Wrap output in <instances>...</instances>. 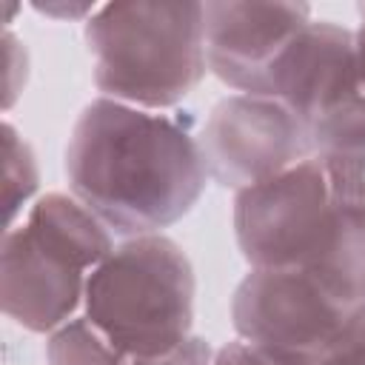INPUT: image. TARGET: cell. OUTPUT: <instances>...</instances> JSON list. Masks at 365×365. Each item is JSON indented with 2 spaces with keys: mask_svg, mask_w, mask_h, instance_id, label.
Listing matches in <instances>:
<instances>
[{
  "mask_svg": "<svg viewBox=\"0 0 365 365\" xmlns=\"http://www.w3.org/2000/svg\"><path fill=\"white\" fill-rule=\"evenodd\" d=\"M234 234L251 268H305L345 305H362L365 154H311L237 191Z\"/></svg>",
  "mask_w": 365,
  "mask_h": 365,
  "instance_id": "cell-2",
  "label": "cell"
},
{
  "mask_svg": "<svg viewBox=\"0 0 365 365\" xmlns=\"http://www.w3.org/2000/svg\"><path fill=\"white\" fill-rule=\"evenodd\" d=\"M46 359L48 365H131V359L120 354L86 314L71 317L48 334Z\"/></svg>",
  "mask_w": 365,
  "mask_h": 365,
  "instance_id": "cell-10",
  "label": "cell"
},
{
  "mask_svg": "<svg viewBox=\"0 0 365 365\" xmlns=\"http://www.w3.org/2000/svg\"><path fill=\"white\" fill-rule=\"evenodd\" d=\"M34 9L43 11V14H51V17H66V14H68V17H83V14L91 17L100 6H97V3H77V6H71V3H68V6H66V3H46V6H40V3H37Z\"/></svg>",
  "mask_w": 365,
  "mask_h": 365,
  "instance_id": "cell-16",
  "label": "cell"
},
{
  "mask_svg": "<svg viewBox=\"0 0 365 365\" xmlns=\"http://www.w3.org/2000/svg\"><path fill=\"white\" fill-rule=\"evenodd\" d=\"M354 63H356V88L365 100V3L359 6V29L354 31Z\"/></svg>",
  "mask_w": 365,
  "mask_h": 365,
  "instance_id": "cell-15",
  "label": "cell"
},
{
  "mask_svg": "<svg viewBox=\"0 0 365 365\" xmlns=\"http://www.w3.org/2000/svg\"><path fill=\"white\" fill-rule=\"evenodd\" d=\"M351 311L305 268H251L231 297L240 339L299 359H314Z\"/></svg>",
  "mask_w": 365,
  "mask_h": 365,
  "instance_id": "cell-6",
  "label": "cell"
},
{
  "mask_svg": "<svg viewBox=\"0 0 365 365\" xmlns=\"http://www.w3.org/2000/svg\"><path fill=\"white\" fill-rule=\"evenodd\" d=\"M111 248V231L77 197H37L3 237V314L31 334L57 331L83 308L86 282Z\"/></svg>",
  "mask_w": 365,
  "mask_h": 365,
  "instance_id": "cell-4",
  "label": "cell"
},
{
  "mask_svg": "<svg viewBox=\"0 0 365 365\" xmlns=\"http://www.w3.org/2000/svg\"><path fill=\"white\" fill-rule=\"evenodd\" d=\"M3 154H6V222L11 228L17 225V217L29 205V200L37 194L40 168L31 145L14 131L11 123H3Z\"/></svg>",
  "mask_w": 365,
  "mask_h": 365,
  "instance_id": "cell-11",
  "label": "cell"
},
{
  "mask_svg": "<svg viewBox=\"0 0 365 365\" xmlns=\"http://www.w3.org/2000/svg\"><path fill=\"white\" fill-rule=\"evenodd\" d=\"M257 97L297 114L308 131L359 100L354 31L331 20H308L268 68Z\"/></svg>",
  "mask_w": 365,
  "mask_h": 365,
  "instance_id": "cell-8",
  "label": "cell"
},
{
  "mask_svg": "<svg viewBox=\"0 0 365 365\" xmlns=\"http://www.w3.org/2000/svg\"><path fill=\"white\" fill-rule=\"evenodd\" d=\"M208 177L242 191L317 154L308 125L282 103L257 94H228L205 117L197 137Z\"/></svg>",
  "mask_w": 365,
  "mask_h": 365,
  "instance_id": "cell-7",
  "label": "cell"
},
{
  "mask_svg": "<svg viewBox=\"0 0 365 365\" xmlns=\"http://www.w3.org/2000/svg\"><path fill=\"white\" fill-rule=\"evenodd\" d=\"M308 20L305 3H205L208 71L240 94H257L274 60Z\"/></svg>",
  "mask_w": 365,
  "mask_h": 365,
  "instance_id": "cell-9",
  "label": "cell"
},
{
  "mask_svg": "<svg viewBox=\"0 0 365 365\" xmlns=\"http://www.w3.org/2000/svg\"><path fill=\"white\" fill-rule=\"evenodd\" d=\"M66 177L71 197L125 237L163 234L197 205L211 180L200 140L182 120L108 97L77 114Z\"/></svg>",
  "mask_w": 365,
  "mask_h": 365,
  "instance_id": "cell-1",
  "label": "cell"
},
{
  "mask_svg": "<svg viewBox=\"0 0 365 365\" xmlns=\"http://www.w3.org/2000/svg\"><path fill=\"white\" fill-rule=\"evenodd\" d=\"M211 362H214V351L200 336H188L185 342H180L177 348H171L165 354L131 359V365H211Z\"/></svg>",
  "mask_w": 365,
  "mask_h": 365,
  "instance_id": "cell-14",
  "label": "cell"
},
{
  "mask_svg": "<svg viewBox=\"0 0 365 365\" xmlns=\"http://www.w3.org/2000/svg\"><path fill=\"white\" fill-rule=\"evenodd\" d=\"M211 365H311V359L277 354V351L259 348L254 342L234 339V342H225L220 351H214V362Z\"/></svg>",
  "mask_w": 365,
  "mask_h": 365,
  "instance_id": "cell-13",
  "label": "cell"
},
{
  "mask_svg": "<svg viewBox=\"0 0 365 365\" xmlns=\"http://www.w3.org/2000/svg\"><path fill=\"white\" fill-rule=\"evenodd\" d=\"M194 268L165 234L128 237L91 271L83 314L128 359L154 356L191 336Z\"/></svg>",
  "mask_w": 365,
  "mask_h": 365,
  "instance_id": "cell-5",
  "label": "cell"
},
{
  "mask_svg": "<svg viewBox=\"0 0 365 365\" xmlns=\"http://www.w3.org/2000/svg\"><path fill=\"white\" fill-rule=\"evenodd\" d=\"M94 86L103 97L160 111L205 77V3H106L86 17Z\"/></svg>",
  "mask_w": 365,
  "mask_h": 365,
  "instance_id": "cell-3",
  "label": "cell"
},
{
  "mask_svg": "<svg viewBox=\"0 0 365 365\" xmlns=\"http://www.w3.org/2000/svg\"><path fill=\"white\" fill-rule=\"evenodd\" d=\"M311 365H365V302L348 314L345 325L311 359Z\"/></svg>",
  "mask_w": 365,
  "mask_h": 365,
  "instance_id": "cell-12",
  "label": "cell"
}]
</instances>
